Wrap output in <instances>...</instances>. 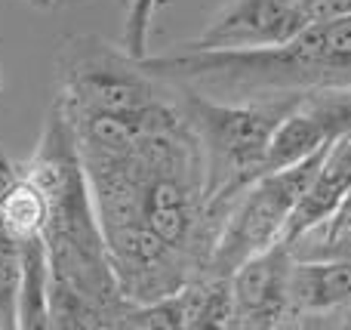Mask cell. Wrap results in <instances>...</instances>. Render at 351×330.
<instances>
[{
  "instance_id": "obj_12",
  "label": "cell",
  "mask_w": 351,
  "mask_h": 330,
  "mask_svg": "<svg viewBox=\"0 0 351 330\" xmlns=\"http://www.w3.org/2000/svg\"><path fill=\"white\" fill-rule=\"evenodd\" d=\"M53 3H56V6H59V3H65V0H53Z\"/></svg>"
},
{
  "instance_id": "obj_3",
  "label": "cell",
  "mask_w": 351,
  "mask_h": 330,
  "mask_svg": "<svg viewBox=\"0 0 351 330\" xmlns=\"http://www.w3.org/2000/svg\"><path fill=\"white\" fill-rule=\"evenodd\" d=\"M179 86V108L191 123L204 158L206 210L219 226L225 204L265 173V154L274 130L302 93H265L241 102H219L194 86Z\"/></svg>"
},
{
  "instance_id": "obj_9",
  "label": "cell",
  "mask_w": 351,
  "mask_h": 330,
  "mask_svg": "<svg viewBox=\"0 0 351 330\" xmlns=\"http://www.w3.org/2000/svg\"><path fill=\"white\" fill-rule=\"evenodd\" d=\"M160 0H130L127 25H123V49L133 59L148 56V34H152V19L158 12Z\"/></svg>"
},
{
  "instance_id": "obj_1",
  "label": "cell",
  "mask_w": 351,
  "mask_h": 330,
  "mask_svg": "<svg viewBox=\"0 0 351 330\" xmlns=\"http://www.w3.org/2000/svg\"><path fill=\"white\" fill-rule=\"evenodd\" d=\"M28 173L43 198L49 257V327H121L133 303L123 296L105 247L74 127L53 99Z\"/></svg>"
},
{
  "instance_id": "obj_4",
  "label": "cell",
  "mask_w": 351,
  "mask_h": 330,
  "mask_svg": "<svg viewBox=\"0 0 351 330\" xmlns=\"http://www.w3.org/2000/svg\"><path fill=\"white\" fill-rule=\"evenodd\" d=\"M324 148H317L315 154H308V158L296 161L290 167L262 173L259 179H253L247 189L237 191L225 204L216 235H213L210 253H206L204 275L231 278V272L241 263H247L250 257H256L259 250H265L274 241L284 238L287 222H290L311 173L321 164Z\"/></svg>"
},
{
  "instance_id": "obj_11",
  "label": "cell",
  "mask_w": 351,
  "mask_h": 330,
  "mask_svg": "<svg viewBox=\"0 0 351 330\" xmlns=\"http://www.w3.org/2000/svg\"><path fill=\"white\" fill-rule=\"evenodd\" d=\"M0 93H3V71H0Z\"/></svg>"
},
{
  "instance_id": "obj_2",
  "label": "cell",
  "mask_w": 351,
  "mask_h": 330,
  "mask_svg": "<svg viewBox=\"0 0 351 330\" xmlns=\"http://www.w3.org/2000/svg\"><path fill=\"white\" fill-rule=\"evenodd\" d=\"M154 78L247 96L351 86V12L311 22L293 40L256 49H173L139 59Z\"/></svg>"
},
{
  "instance_id": "obj_7",
  "label": "cell",
  "mask_w": 351,
  "mask_h": 330,
  "mask_svg": "<svg viewBox=\"0 0 351 330\" xmlns=\"http://www.w3.org/2000/svg\"><path fill=\"white\" fill-rule=\"evenodd\" d=\"M351 191V133L333 139L321 154V164L311 173L308 185H305L302 198H299L296 210H293L287 232L280 241L296 244L302 235H308L311 228L324 226L327 220H333V213L342 207V201Z\"/></svg>"
},
{
  "instance_id": "obj_8",
  "label": "cell",
  "mask_w": 351,
  "mask_h": 330,
  "mask_svg": "<svg viewBox=\"0 0 351 330\" xmlns=\"http://www.w3.org/2000/svg\"><path fill=\"white\" fill-rule=\"evenodd\" d=\"M290 309L305 315H327L351 309V259L296 257L290 269Z\"/></svg>"
},
{
  "instance_id": "obj_6",
  "label": "cell",
  "mask_w": 351,
  "mask_h": 330,
  "mask_svg": "<svg viewBox=\"0 0 351 330\" xmlns=\"http://www.w3.org/2000/svg\"><path fill=\"white\" fill-rule=\"evenodd\" d=\"M290 269L293 244L274 241L231 272L234 327H274L290 309Z\"/></svg>"
},
{
  "instance_id": "obj_5",
  "label": "cell",
  "mask_w": 351,
  "mask_h": 330,
  "mask_svg": "<svg viewBox=\"0 0 351 330\" xmlns=\"http://www.w3.org/2000/svg\"><path fill=\"white\" fill-rule=\"evenodd\" d=\"M299 0H234L204 34L179 43V49H256L287 43L305 28Z\"/></svg>"
},
{
  "instance_id": "obj_10",
  "label": "cell",
  "mask_w": 351,
  "mask_h": 330,
  "mask_svg": "<svg viewBox=\"0 0 351 330\" xmlns=\"http://www.w3.org/2000/svg\"><path fill=\"white\" fill-rule=\"evenodd\" d=\"M28 3H34V6H40V10H53V0H28Z\"/></svg>"
}]
</instances>
